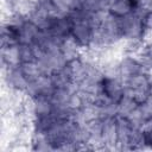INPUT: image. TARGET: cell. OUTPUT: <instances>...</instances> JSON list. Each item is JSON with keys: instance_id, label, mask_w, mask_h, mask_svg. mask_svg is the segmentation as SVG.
<instances>
[{"instance_id": "cell-8", "label": "cell", "mask_w": 152, "mask_h": 152, "mask_svg": "<svg viewBox=\"0 0 152 152\" xmlns=\"http://www.w3.org/2000/svg\"><path fill=\"white\" fill-rule=\"evenodd\" d=\"M151 80H152V74L150 71H140L124 82L125 89L128 93L148 91Z\"/></svg>"}, {"instance_id": "cell-4", "label": "cell", "mask_w": 152, "mask_h": 152, "mask_svg": "<svg viewBox=\"0 0 152 152\" xmlns=\"http://www.w3.org/2000/svg\"><path fill=\"white\" fill-rule=\"evenodd\" d=\"M140 10V0H110L107 7V12L115 18H124Z\"/></svg>"}, {"instance_id": "cell-6", "label": "cell", "mask_w": 152, "mask_h": 152, "mask_svg": "<svg viewBox=\"0 0 152 152\" xmlns=\"http://www.w3.org/2000/svg\"><path fill=\"white\" fill-rule=\"evenodd\" d=\"M53 90H55V86L52 83L51 76L43 74L38 78L28 83V87L25 94L30 97H36L39 95H51Z\"/></svg>"}, {"instance_id": "cell-7", "label": "cell", "mask_w": 152, "mask_h": 152, "mask_svg": "<svg viewBox=\"0 0 152 152\" xmlns=\"http://www.w3.org/2000/svg\"><path fill=\"white\" fill-rule=\"evenodd\" d=\"M42 33V28L32 23L30 19H26L19 25V44L34 45Z\"/></svg>"}, {"instance_id": "cell-10", "label": "cell", "mask_w": 152, "mask_h": 152, "mask_svg": "<svg viewBox=\"0 0 152 152\" xmlns=\"http://www.w3.org/2000/svg\"><path fill=\"white\" fill-rule=\"evenodd\" d=\"M19 44V25L7 21L1 24V46Z\"/></svg>"}, {"instance_id": "cell-12", "label": "cell", "mask_w": 152, "mask_h": 152, "mask_svg": "<svg viewBox=\"0 0 152 152\" xmlns=\"http://www.w3.org/2000/svg\"><path fill=\"white\" fill-rule=\"evenodd\" d=\"M20 69H21L23 74L25 75V77L28 80V82L38 78L40 75L44 74L40 65L38 64V62H28V63L20 64Z\"/></svg>"}, {"instance_id": "cell-2", "label": "cell", "mask_w": 152, "mask_h": 152, "mask_svg": "<svg viewBox=\"0 0 152 152\" xmlns=\"http://www.w3.org/2000/svg\"><path fill=\"white\" fill-rule=\"evenodd\" d=\"M101 94L113 103H118L125 95V84L118 76H104L100 83Z\"/></svg>"}, {"instance_id": "cell-14", "label": "cell", "mask_w": 152, "mask_h": 152, "mask_svg": "<svg viewBox=\"0 0 152 152\" xmlns=\"http://www.w3.org/2000/svg\"><path fill=\"white\" fill-rule=\"evenodd\" d=\"M142 25L145 32H152V8L142 13Z\"/></svg>"}, {"instance_id": "cell-11", "label": "cell", "mask_w": 152, "mask_h": 152, "mask_svg": "<svg viewBox=\"0 0 152 152\" xmlns=\"http://www.w3.org/2000/svg\"><path fill=\"white\" fill-rule=\"evenodd\" d=\"M138 106H139V104L133 100V97H132L131 95H128V94L125 91L124 97L116 103V112H118V115L127 118Z\"/></svg>"}, {"instance_id": "cell-15", "label": "cell", "mask_w": 152, "mask_h": 152, "mask_svg": "<svg viewBox=\"0 0 152 152\" xmlns=\"http://www.w3.org/2000/svg\"><path fill=\"white\" fill-rule=\"evenodd\" d=\"M152 74V72H151ZM148 93H150V99L152 100V80H151V84H150V89H148Z\"/></svg>"}, {"instance_id": "cell-3", "label": "cell", "mask_w": 152, "mask_h": 152, "mask_svg": "<svg viewBox=\"0 0 152 152\" xmlns=\"http://www.w3.org/2000/svg\"><path fill=\"white\" fill-rule=\"evenodd\" d=\"M102 150L113 151L118 147V125L116 116H109L102 120L101 127Z\"/></svg>"}, {"instance_id": "cell-5", "label": "cell", "mask_w": 152, "mask_h": 152, "mask_svg": "<svg viewBox=\"0 0 152 152\" xmlns=\"http://www.w3.org/2000/svg\"><path fill=\"white\" fill-rule=\"evenodd\" d=\"M118 71H119V77L121 78L122 82H125L133 75H135L140 71H146V70L142 68V65L140 64V62L138 61V58L135 56L122 55L119 59Z\"/></svg>"}, {"instance_id": "cell-9", "label": "cell", "mask_w": 152, "mask_h": 152, "mask_svg": "<svg viewBox=\"0 0 152 152\" xmlns=\"http://www.w3.org/2000/svg\"><path fill=\"white\" fill-rule=\"evenodd\" d=\"M19 65H20L19 44L1 46V66L2 68H14V66H19Z\"/></svg>"}, {"instance_id": "cell-13", "label": "cell", "mask_w": 152, "mask_h": 152, "mask_svg": "<svg viewBox=\"0 0 152 152\" xmlns=\"http://www.w3.org/2000/svg\"><path fill=\"white\" fill-rule=\"evenodd\" d=\"M19 57H20V64L28 62H37L36 48L33 45L19 44Z\"/></svg>"}, {"instance_id": "cell-1", "label": "cell", "mask_w": 152, "mask_h": 152, "mask_svg": "<svg viewBox=\"0 0 152 152\" xmlns=\"http://www.w3.org/2000/svg\"><path fill=\"white\" fill-rule=\"evenodd\" d=\"M144 12H145L144 10H140L127 17L119 18L122 39H141L142 40V37L145 33L144 25H142Z\"/></svg>"}]
</instances>
